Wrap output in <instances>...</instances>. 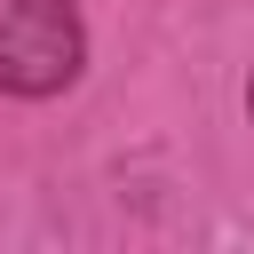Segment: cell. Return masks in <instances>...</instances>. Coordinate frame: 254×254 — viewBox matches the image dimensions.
<instances>
[{"mask_svg": "<svg viewBox=\"0 0 254 254\" xmlns=\"http://www.w3.org/2000/svg\"><path fill=\"white\" fill-rule=\"evenodd\" d=\"M87 71V24L71 0H0V95L48 103Z\"/></svg>", "mask_w": 254, "mask_h": 254, "instance_id": "obj_1", "label": "cell"}, {"mask_svg": "<svg viewBox=\"0 0 254 254\" xmlns=\"http://www.w3.org/2000/svg\"><path fill=\"white\" fill-rule=\"evenodd\" d=\"M246 119H254V79H246Z\"/></svg>", "mask_w": 254, "mask_h": 254, "instance_id": "obj_2", "label": "cell"}]
</instances>
